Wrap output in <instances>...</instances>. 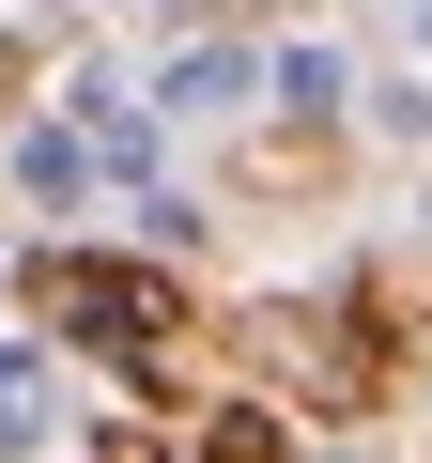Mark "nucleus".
I'll return each instance as SVG.
<instances>
[{
    "label": "nucleus",
    "instance_id": "6",
    "mask_svg": "<svg viewBox=\"0 0 432 463\" xmlns=\"http://www.w3.org/2000/svg\"><path fill=\"white\" fill-rule=\"evenodd\" d=\"M216 463H294V448H278V417H216Z\"/></svg>",
    "mask_w": 432,
    "mask_h": 463
},
{
    "label": "nucleus",
    "instance_id": "4",
    "mask_svg": "<svg viewBox=\"0 0 432 463\" xmlns=\"http://www.w3.org/2000/svg\"><path fill=\"white\" fill-rule=\"evenodd\" d=\"M340 93H355V78H340V47H263V109H278V124H324Z\"/></svg>",
    "mask_w": 432,
    "mask_h": 463
},
{
    "label": "nucleus",
    "instance_id": "5",
    "mask_svg": "<svg viewBox=\"0 0 432 463\" xmlns=\"http://www.w3.org/2000/svg\"><path fill=\"white\" fill-rule=\"evenodd\" d=\"M16 185H32V201H78V185H93V139H78V124H32V139H16Z\"/></svg>",
    "mask_w": 432,
    "mask_h": 463
},
{
    "label": "nucleus",
    "instance_id": "2",
    "mask_svg": "<svg viewBox=\"0 0 432 463\" xmlns=\"http://www.w3.org/2000/svg\"><path fill=\"white\" fill-rule=\"evenodd\" d=\"M155 109H185V124L263 109V47H170V62H155Z\"/></svg>",
    "mask_w": 432,
    "mask_h": 463
},
{
    "label": "nucleus",
    "instance_id": "3",
    "mask_svg": "<svg viewBox=\"0 0 432 463\" xmlns=\"http://www.w3.org/2000/svg\"><path fill=\"white\" fill-rule=\"evenodd\" d=\"M62 448V371L16 340V355H0V463H47Z\"/></svg>",
    "mask_w": 432,
    "mask_h": 463
},
{
    "label": "nucleus",
    "instance_id": "7",
    "mask_svg": "<svg viewBox=\"0 0 432 463\" xmlns=\"http://www.w3.org/2000/svg\"><path fill=\"white\" fill-rule=\"evenodd\" d=\"M417 32H432V0H417Z\"/></svg>",
    "mask_w": 432,
    "mask_h": 463
},
{
    "label": "nucleus",
    "instance_id": "1",
    "mask_svg": "<svg viewBox=\"0 0 432 463\" xmlns=\"http://www.w3.org/2000/svg\"><path fill=\"white\" fill-rule=\"evenodd\" d=\"M32 309H62V325H93V340H155V325H170V279H139V263H78V248H47V263H32Z\"/></svg>",
    "mask_w": 432,
    "mask_h": 463
}]
</instances>
